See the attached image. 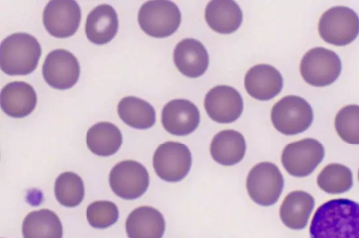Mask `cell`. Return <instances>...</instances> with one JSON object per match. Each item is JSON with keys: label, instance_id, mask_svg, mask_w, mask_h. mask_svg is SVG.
<instances>
[{"label": "cell", "instance_id": "cell-23", "mask_svg": "<svg viewBox=\"0 0 359 238\" xmlns=\"http://www.w3.org/2000/svg\"><path fill=\"white\" fill-rule=\"evenodd\" d=\"M23 238H62V225L59 217L49 209L29 213L25 218Z\"/></svg>", "mask_w": 359, "mask_h": 238}, {"label": "cell", "instance_id": "cell-17", "mask_svg": "<svg viewBox=\"0 0 359 238\" xmlns=\"http://www.w3.org/2000/svg\"><path fill=\"white\" fill-rule=\"evenodd\" d=\"M36 102L34 88L25 81L8 83L1 91V107L7 115L13 118L29 115L35 108Z\"/></svg>", "mask_w": 359, "mask_h": 238}, {"label": "cell", "instance_id": "cell-11", "mask_svg": "<svg viewBox=\"0 0 359 238\" xmlns=\"http://www.w3.org/2000/svg\"><path fill=\"white\" fill-rule=\"evenodd\" d=\"M81 18V8L73 0L50 1L43 13L46 29L57 38L73 36L79 27Z\"/></svg>", "mask_w": 359, "mask_h": 238}, {"label": "cell", "instance_id": "cell-14", "mask_svg": "<svg viewBox=\"0 0 359 238\" xmlns=\"http://www.w3.org/2000/svg\"><path fill=\"white\" fill-rule=\"evenodd\" d=\"M161 122L170 133L182 136L194 131L200 123L198 107L190 100L174 99L163 108Z\"/></svg>", "mask_w": 359, "mask_h": 238}, {"label": "cell", "instance_id": "cell-10", "mask_svg": "<svg viewBox=\"0 0 359 238\" xmlns=\"http://www.w3.org/2000/svg\"><path fill=\"white\" fill-rule=\"evenodd\" d=\"M112 191L125 199L141 197L149 185V176L146 168L134 160H124L116 164L109 174Z\"/></svg>", "mask_w": 359, "mask_h": 238}, {"label": "cell", "instance_id": "cell-29", "mask_svg": "<svg viewBox=\"0 0 359 238\" xmlns=\"http://www.w3.org/2000/svg\"><path fill=\"white\" fill-rule=\"evenodd\" d=\"M89 224L95 228L104 229L114 224L118 218V209L110 201H96L91 203L86 211Z\"/></svg>", "mask_w": 359, "mask_h": 238}, {"label": "cell", "instance_id": "cell-30", "mask_svg": "<svg viewBox=\"0 0 359 238\" xmlns=\"http://www.w3.org/2000/svg\"><path fill=\"white\" fill-rule=\"evenodd\" d=\"M358 180H359V171H358Z\"/></svg>", "mask_w": 359, "mask_h": 238}, {"label": "cell", "instance_id": "cell-8", "mask_svg": "<svg viewBox=\"0 0 359 238\" xmlns=\"http://www.w3.org/2000/svg\"><path fill=\"white\" fill-rule=\"evenodd\" d=\"M192 163L188 147L179 142L161 144L153 157V166L157 176L167 182H179L189 173Z\"/></svg>", "mask_w": 359, "mask_h": 238}, {"label": "cell", "instance_id": "cell-18", "mask_svg": "<svg viewBox=\"0 0 359 238\" xmlns=\"http://www.w3.org/2000/svg\"><path fill=\"white\" fill-rule=\"evenodd\" d=\"M165 228L163 215L157 209L148 206L134 209L126 221L128 238H162Z\"/></svg>", "mask_w": 359, "mask_h": 238}, {"label": "cell", "instance_id": "cell-24", "mask_svg": "<svg viewBox=\"0 0 359 238\" xmlns=\"http://www.w3.org/2000/svg\"><path fill=\"white\" fill-rule=\"evenodd\" d=\"M122 134L112 123L102 121L92 126L86 135V143L94 154L107 157L115 154L122 145Z\"/></svg>", "mask_w": 359, "mask_h": 238}, {"label": "cell", "instance_id": "cell-28", "mask_svg": "<svg viewBox=\"0 0 359 238\" xmlns=\"http://www.w3.org/2000/svg\"><path fill=\"white\" fill-rule=\"evenodd\" d=\"M334 126L339 136L349 144H359V105H349L337 114Z\"/></svg>", "mask_w": 359, "mask_h": 238}, {"label": "cell", "instance_id": "cell-22", "mask_svg": "<svg viewBox=\"0 0 359 238\" xmlns=\"http://www.w3.org/2000/svg\"><path fill=\"white\" fill-rule=\"evenodd\" d=\"M314 207V199L309 193L296 190L289 193L280 207V217L285 225L302 230L308 223Z\"/></svg>", "mask_w": 359, "mask_h": 238}, {"label": "cell", "instance_id": "cell-4", "mask_svg": "<svg viewBox=\"0 0 359 238\" xmlns=\"http://www.w3.org/2000/svg\"><path fill=\"white\" fill-rule=\"evenodd\" d=\"M271 119L278 131L292 135L304 132L311 126L313 113L306 100L290 95L282 98L273 105Z\"/></svg>", "mask_w": 359, "mask_h": 238}, {"label": "cell", "instance_id": "cell-3", "mask_svg": "<svg viewBox=\"0 0 359 238\" xmlns=\"http://www.w3.org/2000/svg\"><path fill=\"white\" fill-rule=\"evenodd\" d=\"M137 20L141 29L156 38L172 34L181 22V13L172 1L155 0L145 2L140 7Z\"/></svg>", "mask_w": 359, "mask_h": 238}, {"label": "cell", "instance_id": "cell-21", "mask_svg": "<svg viewBox=\"0 0 359 238\" xmlns=\"http://www.w3.org/2000/svg\"><path fill=\"white\" fill-rule=\"evenodd\" d=\"M205 18L214 31L231 34L241 25L243 13L239 6L233 1L214 0L207 4Z\"/></svg>", "mask_w": 359, "mask_h": 238}, {"label": "cell", "instance_id": "cell-1", "mask_svg": "<svg viewBox=\"0 0 359 238\" xmlns=\"http://www.w3.org/2000/svg\"><path fill=\"white\" fill-rule=\"evenodd\" d=\"M310 238H359V203L334 199L316 211L309 227Z\"/></svg>", "mask_w": 359, "mask_h": 238}, {"label": "cell", "instance_id": "cell-2", "mask_svg": "<svg viewBox=\"0 0 359 238\" xmlns=\"http://www.w3.org/2000/svg\"><path fill=\"white\" fill-rule=\"evenodd\" d=\"M41 55V45L34 36L12 34L1 43V69L8 75H27L36 68Z\"/></svg>", "mask_w": 359, "mask_h": 238}, {"label": "cell", "instance_id": "cell-19", "mask_svg": "<svg viewBox=\"0 0 359 238\" xmlns=\"http://www.w3.org/2000/svg\"><path fill=\"white\" fill-rule=\"evenodd\" d=\"M118 28V15L114 8L109 4H101L88 13L85 32L90 42L102 45L112 40Z\"/></svg>", "mask_w": 359, "mask_h": 238}, {"label": "cell", "instance_id": "cell-27", "mask_svg": "<svg viewBox=\"0 0 359 238\" xmlns=\"http://www.w3.org/2000/svg\"><path fill=\"white\" fill-rule=\"evenodd\" d=\"M54 191L60 204L66 207H75L84 197L83 182L75 173L64 172L55 180Z\"/></svg>", "mask_w": 359, "mask_h": 238}, {"label": "cell", "instance_id": "cell-12", "mask_svg": "<svg viewBox=\"0 0 359 238\" xmlns=\"http://www.w3.org/2000/svg\"><path fill=\"white\" fill-rule=\"evenodd\" d=\"M42 74L51 87L65 90L79 80L80 65L77 58L67 50L56 49L50 52L43 64Z\"/></svg>", "mask_w": 359, "mask_h": 238}, {"label": "cell", "instance_id": "cell-15", "mask_svg": "<svg viewBox=\"0 0 359 238\" xmlns=\"http://www.w3.org/2000/svg\"><path fill=\"white\" fill-rule=\"evenodd\" d=\"M244 84L251 97L259 100H268L280 92L283 79L280 72L274 67L259 64L247 72Z\"/></svg>", "mask_w": 359, "mask_h": 238}, {"label": "cell", "instance_id": "cell-6", "mask_svg": "<svg viewBox=\"0 0 359 238\" xmlns=\"http://www.w3.org/2000/svg\"><path fill=\"white\" fill-rule=\"evenodd\" d=\"M284 180L278 166L271 162H261L250 171L246 188L250 197L259 205L268 206L279 199Z\"/></svg>", "mask_w": 359, "mask_h": 238}, {"label": "cell", "instance_id": "cell-26", "mask_svg": "<svg viewBox=\"0 0 359 238\" xmlns=\"http://www.w3.org/2000/svg\"><path fill=\"white\" fill-rule=\"evenodd\" d=\"M317 184L325 192L330 194L343 193L352 187V173L344 165L330 164L327 165L318 174Z\"/></svg>", "mask_w": 359, "mask_h": 238}, {"label": "cell", "instance_id": "cell-9", "mask_svg": "<svg viewBox=\"0 0 359 238\" xmlns=\"http://www.w3.org/2000/svg\"><path fill=\"white\" fill-rule=\"evenodd\" d=\"M325 156L323 145L313 138H305L287 145L281 162L289 174L305 177L311 174Z\"/></svg>", "mask_w": 359, "mask_h": 238}, {"label": "cell", "instance_id": "cell-7", "mask_svg": "<svg viewBox=\"0 0 359 238\" xmlns=\"http://www.w3.org/2000/svg\"><path fill=\"white\" fill-rule=\"evenodd\" d=\"M341 62L338 55L330 49L316 47L307 51L300 63L304 81L313 86H326L340 75Z\"/></svg>", "mask_w": 359, "mask_h": 238}, {"label": "cell", "instance_id": "cell-25", "mask_svg": "<svg viewBox=\"0 0 359 238\" xmlns=\"http://www.w3.org/2000/svg\"><path fill=\"white\" fill-rule=\"evenodd\" d=\"M118 114L125 124L137 129L149 128L156 121V112L153 106L135 96H126L120 100Z\"/></svg>", "mask_w": 359, "mask_h": 238}, {"label": "cell", "instance_id": "cell-5", "mask_svg": "<svg viewBox=\"0 0 359 238\" xmlns=\"http://www.w3.org/2000/svg\"><path fill=\"white\" fill-rule=\"evenodd\" d=\"M318 32L327 43L338 46L347 45L359 34V17L348 7H332L320 17Z\"/></svg>", "mask_w": 359, "mask_h": 238}, {"label": "cell", "instance_id": "cell-13", "mask_svg": "<svg viewBox=\"0 0 359 238\" xmlns=\"http://www.w3.org/2000/svg\"><path fill=\"white\" fill-rule=\"evenodd\" d=\"M204 107L212 120L228 124L240 117L243 110V101L241 94L234 88L219 85L207 93Z\"/></svg>", "mask_w": 359, "mask_h": 238}, {"label": "cell", "instance_id": "cell-20", "mask_svg": "<svg viewBox=\"0 0 359 238\" xmlns=\"http://www.w3.org/2000/svg\"><path fill=\"white\" fill-rule=\"evenodd\" d=\"M246 143L243 135L238 131L227 129L219 131L212 138L210 154L219 164L232 166L244 157Z\"/></svg>", "mask_w": 359, "mask_h": 238}, {"label": "cell", "instance_id": "cell-16", "mask_svg": "<svg viewBox=\"0 0 359 238\" xmlns=\"http://www.w3.org/2000/svg\"><path fill=\"white\" fill-rule=\"evenodd\" d=\"M174 62L184 75L196 78L205 73L209 64V55L203 44L193 38L180 41L173 53Z\"/></svg>", "mask_w": 359, "mask_h": 238}]
</instances>
